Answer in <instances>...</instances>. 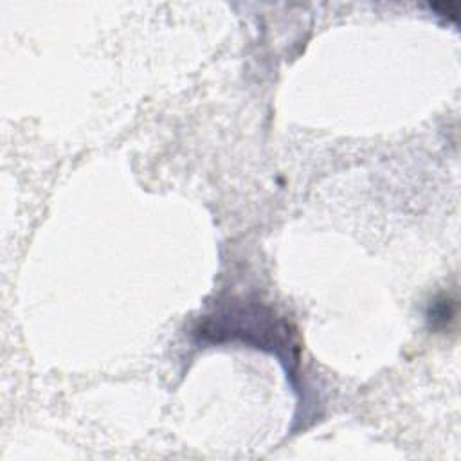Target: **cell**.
Segmentation results:
<instances>
[{
  "instance_id": "cell-1",
  "label": "cell",
  "mask_w": 461,
  "mask_h": 461,
  "mask_svg": "<svg viewBox=\"0 0 461 461\" xmlns=\"http://www.w3.org/2000/svg\"><path fill=\"white\" fill-rule=\"evenodd\" d=\"M194 333L203 342H243L297 362L295 353H292L295 344L288 324L276 317L270 308L256 303H223L200 319Z\"/></svg>"
}]
</instances>
